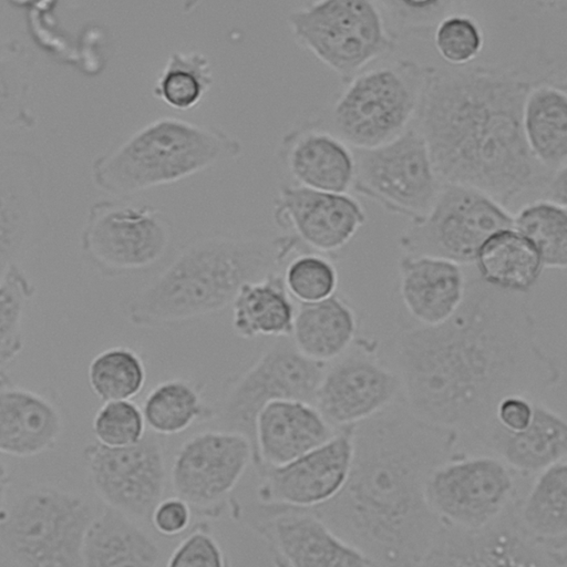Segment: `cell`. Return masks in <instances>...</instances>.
I'll use <instances>...</instances> for the list:
<instances>
[{
    "mask_svg": "<svg viewBox=\"0 0 567 567\" xmlns=\"http://www.w3.org/2000/svg\"><path fill=\"white\" fill-rule=\"evenodd\" d=\"M471 267L464 299L449 319L402 328L381 352L413 414L478 443L502 399L536 400L561 372L537 341L528 295L493 288Z\"/></svg>",
    "mask_w": 567,
    "mask_h": 567,
    "instance_id": "1",
    "label": "cell"
},
{
    "mask_svg": "<svg viewBox=\"0 0 567 567\" xmlns=\"http://www.w3.org/2000/svg\"><path fill=\"white\" fill-rule=\"evenodd\" d=\"M460 435L393 403L353 427L348 478L311 508L374 566H421L441 520L429 506L432 471L456 452Z\"/></svg>",
    "mask_w": 567,
    "mask_h": 567,
    "instance_id": "2",
    "label": "cell"
},
{
    "mask_svg": "<svg viewBox=\"0 0 567 567\" xmlns=\"http://www.w3.org/2000/svg\"><path fill=\"white\" fill-rule=\"evenodd\" d=\"M536 81L504 66H427L414 127L443 184L474 188L504 207L544 187L553 172L533 157L522 123Z\"/></svg>",
    "mask_w": 567,
    "mask_h": 567,
    "instance_id": "3",
    "label": "cell"
},
{
    "mask_svg": "<svg viewBox=\"0 0 567 567\" xmlns=\"http://www.w3.org/2000/svg\"><path fill=\"white\" fill-rule=\"evenodd\" d=\"M298 252L286 234L200 237L133 296L127 318L136 327L157 328L219 312L246 282L282 270Z\"/></svg>",
    "mask_w": 567,
    "mask_h": 567,
    "instance_id": "4",
    "label": "cell"
},
{
    "mask_svg": "<svg viewBox=\"0 0 567 567\" xmlns=\"http://www.w3.org/2000/svg\"><path fill=\"white\" fill-rule=\"evenodd\" d=\"M241 154L240 140L221 127L162 116L95 156L90 175L101 192L126 198L235 161Z\"/></svg>",
    "mask_w": 567,
    "mask_h": 567,
    "instance_id": "5",
    "label": "cell"
},
{
    "mask_svg": "<svg viewBox=\"0 0 567 567\" xmlns=\"http://www.w3.org/2000/svg\"><path fill=\"white\" fill-rule=\"evenodd\" d=\"M426 69L399 59L364 70L343 83L316 121L353 150L383 145L415 121Z\"/></svg>",
    "mask_w": 567,
    "mask_h": 567,
    "instance_id": "6",
    "label": "cell"
},
{
    "mask_svg": "<svg viewBox=\"0 0 567 567\" xmlns=\"http://www.w3.org/2000/svg\"><path fill=\"white\" fill-rule=\"evenodd\" d=\"M96 514L79 493L47 484L29 487L0 513V557L23 567L83 566L84 536Z\"/></svg>",
    "mask_w": 567,
    "mask_h": 567,
    "instance_id": "7",
    "label": "cell"
},
{
    "mask_svg": "<svg viewBox=\"0 0 567 567\" xmlns=\"http://www.w3.org/2000/svg\"><path fill=\"white\" fill-rule=\"evenodd\" d=\"M287 22L296 42L342 83L392 53L396 45V38L374 1H310L291 10Z\"/></svg>",
    "mask_w": 567,
    "mask_h": 567,
    "instance_id": "8",
    "label": "cell"
},
{
    "mask_svg": "<svg viewBox=\"0 0 567 567\" xmlns=\"http://www.w3.org/2000/svg\"><path fill=\"white\" fill-rule=\"evenodd\" d=\"M171 239V224L158 208L113 197L89 207L80 247L100 275L115 278L157 264Z\"/></svg>",
    "mask_w": 567,
    "mask_h": 567,
    "instance_id": "9",
    "label": "cell"
},
{
    "mask_svg": "<svg viewBox=\"0 0 567 567\" xmlns=\"http://www.w3.org/2000/svg\"><path fill=\"white\" fill-rule=\"evenodd\" d=\"M513 227L506 207L474 188L443 184L429 212L399 236L405 255H425L472 266L482 244Z\"/></svg>",
    "mask_w": 567,
    "mask_h": 567,
    "instance_id": "10",
    "label": "cell"
},
{
    "mask_svg": "<svg viewBox=\"0 0 567 567\" xmlns=\"http://www.w3.org/2000/svg\"><path fill=\"white\" fill-rule=\"evenodd\" d=\"M352 151V190L411 221L429 212L443 183L414 126L383 145Z\"/></svg>",
    "mask_w": 567,
    "mask_h": 567,
    "instance_id": "11",
    "label": "cell"
},
{
    "mask_svg": "<svg viewBox=\"0 0 567 567\" xmlns=\"http://www.w3.org/2000/svg\"><path fill=\"white\" fill-rule=\"evenodd\" d=\"M520 496L477 528L441 522L421 566L566 567L567 539L546 540L533 535L518 515Z\"/></svg>",
    "mask_w": 567,
    "mask_h": 567,
    "instance_id": "12",
    "label": "cell"
},
{
    "mask_svg": "<svg viewBox=\"0 0 567 567\" xmlns=\"http://www.w3.org/2000/svg\"><path fill=\"white\" fill-rule=\"evenodd\" d=\"M522 477L492 453L456 451L430 474L426 499L441 522L477 528L520 496Z\"/></svg>",
    "mask_w": 567,
    "mask_h": 567,
    "instance_id": "13",
    "label": "cell"
},
{
    "mask_svg": "<svg viewBox=\"0 0 567 567\" xmlns=\"http://www.w3.org/2000/svg\"><path fill=\"white\" fill-rule=\"evenodd\" d=\"M326 365L305 357L288 338H279L231 382L217 408L214 406V419L220 424L219 429L245 434L254 447L259 411L281 399L313 404Z\"/></svg>",
    "mask_w": 567,
    "mask_h": 567,
    "instance_id": "14",
    "label": "cell"
},
{
    "mask_svg": "<svg viewBox=\"0 0 567 567\" xmlns=\"http://www.w3.org/2000/svg\"><path fill=\"white\" fill-rule=\"evenodd\" d=\"M401 400V382L379 343L357 338L340 357L327 363L315 406L336 429L352 426Z\"/></svg>",
    "mask_w": 567,
    "mask_h": 567,
    "instance_id": "15",
    "label": "cell"
},
{
    "mask_svg": "<svg viewBox=\"0 0 567 567\" xmlns=\"http://www.w3.org/2000/svg\"><path fill=\"white\" fill-rule=\"evenodd\" d=\"M252 460V443L243 433L224 429L196 433L173 457L172 489L193 513L217 517Z\"/></svg>",
    "mask_w": 567,
    "mask_h": 567,
    "instance_id": "16",
    "label": "cell"
},
{
    "mask_svg": "<svg viewBox=\"0 0 567 567\" xmlns=\"http://www.w3.org/2000/svg\"><path fill=\"white\" fill-rule=\"evenodd\" d=\"M47 177L40 155L0 143V278L51 233Z\"/></svg>",
    "mask_w": 567,
    "mask_h": 567,
    "instance_id": "17",
    "label": "cell"
},
{
    "mask_svg": "<svg viewBox=\"0 0 567 567\" xmlns=\"http://www.w3.org/2000/svg\"><path fill=\"white\" fill-rule=\"evenodd\" d=\"M231 514L262 537L280 566L365 567L374 564L306 508L229 502Z\"/></svg>",
    "mask_w": 567,
    "mask_h": 567,
    "instance_id": "18",
    "label": "cell"
},
{
    "mask_svg": "<svg viewBox=\"0 0 567 567\" xmlns=\"http://www.w3.org/2000/svg\"><path fill=\"white\" fill-rule=\"evenodd\" d=\"M83 457L90 483L104 505L134 519L150 518L167 480L164 449L155 433L121 447L91 442Z\"/></svg>",
    "mask_w": 567,
    "mask_h": 567,
    "instance_id": "19",
    "label": "cell"
},
{
    "mask_svg": "<svg viewBox=\"0 0 567 567\" xmlns=\"http://www.w3.org/2000/svg\"><path fill=\"white\" fill-rule=\"evenodd\" d=\"M272 218L284 234L297 241L300 252L332 259L365 224L367 214L348 193L321 192L286 182L274 198Z\"/></svg>",
    "mask_w": 567,
    "mask_h": 567,
    "instance_id": "20",
    "label": "cell"
},
{
    "mask_svg": "<svg viewBox=\"0 0 567 567\" xmlns=\"http://www.w3.org/2000/svg\"><path fill=\"white\" fill-rule=\"evenodd\" d=\"M353 427L339 429L324 443L282 465L255 466L256 502L311 509L332 499L351 468Z\"/></svg>",
    "mask_w": 567,
    "mask_h": 567,
    "instance_id": "21",
    "label": "cell"
},
{
    "mask_svg": "<svg viewBox=\"0 0 567 567\" xmlns=\"http://www.w3.org/2000/svg\"><path fill=\"white\" fill-rule=\"evenodd\" d=\"M277 153L296 185L329 193H348L352 188V148L316 118L290 128L281 137Z\"/></svg>",
    "mask_w": 567,
    "mask_h": 567,
    "instance_id": "22",
    "label": "cell"
},
{
    "mask_svg": "<svg viewBox=\"0 0 567 567\" xmlns=\"http://www.w3.org/2000/svg\"><path fill=\"white\" fill-rule=\"evenodd\" d=\"M63 429V413L52 395L0 371V454L30 457L51 451Z\"/></svg>",
    "mask_w": 567,
    "mask_h": 567,
    "instance_id": "23",
    "label": "cell"
},
{
    "mask_svg": "<svg viewBox=\"0 0 567 567\" xmlns=\"http://www.w3.org/2000/svg\"><path fill=\"white\" fill-rule=\"evenodd\" d=\"M315 404L281 399L265 405L254 430V466H278L317 447L336 434Z\"/></svg>",
    "mask_w": 567,
    "mask_h": 567,
    "instance_id": "24",
    "label": "cell"
},
{
    "mask_svg": "<svg viewBox=\"0 0 567 567\" xmlns=\"http://www.w3.org/2000/svg\"><path fill=\"white\" fill-rule=\"evenodd\" d=\"M398 269L402 303L417 324L445 321L464 299L467 281L464 266L439 257L403 254Z\"/></svg>",
    "mask_w": 567,
    "mask_h": 567,
    "instance_id": "25",
    "label": "cell"
},
{
    "mask_svg": "<svg viewBox=\"0 0 567 567\" xmlns=\"http://www.w3.org/2000/svg\"><path fill=\"white\" fill-rule=\"evenodd\" d=\"M478 444L517 474L530 477L566 458L567 423L563 415L534 400L533 419L526 427L507 431L494 421Z\"/></svg>",
    "mask_w": 567,
    "mask_h": 567,
    "instance_id": "26",
    "label": "cell"
},
{
    "mask_svg": "<svg viewBox=\"0 0 567 567\" xmlns=\"http://www.w3.org/2000/svg\"><path fill=\"white\" fill-rule=\"evenodd\" d=\"M136 519L104 505L91 522L82 546L83 566L156 567L162 550Z\"/></svg>",
    "mask_w": 567,
    "mask_h": 567,
    "instance_id": "27",
    "label": "cell"
},
{
    "mask_svg": "<svg viewBox=\"0 0 567 567\" xmlns=\"http://www.w3.org/2000/svg\"><path fill=\"white\" fill-rule=\"evenodd\" d=\"M359 327L352 303L336 292L320 301L297 305L290 340L308 359L329 363L352 346Z\"/></svg>",
    "mask_w": 567,
    "mask_h": 567,
    "instance_id": "28",
    "label": "cell"
},
{
    "mask_svg": "<svg viewBox=\"0 0 567 567\" xmlns=\"http://www.w3.org/2000/svg\"><path fill=\"white\" fill-rule=\"evenodd\" d=\"M565 84L537 80L523 106V132L533 157L548 172L567 166Z\"/></svg>",
    "mask_w": 567,
    "mask_h": 567,
    "instance_id": "29",
    "label": "cell"
},
{
    "mask_svg": "<svg viewBox=\"0 0 567 567\" xmlns=\"http://www.w3.org/2000/svg\"><path fill=\"white\" fill-rule=\"evenodd\" d=\"M230 306L231 328L241 339L291 334L297 306L287 291L282 270L246 282Z\"/></svg>",
    "mask_w": 567,
    "mask_h": 567,
    "instance_id": "30",
    "label": "cell"
},
{
    "mask_svg": "<svg viewBox=\"0 0 567 567\" xmlns=\"http://www.w3.org/2000/svg\"><path fill=\"white\" fill-rule=\"evenodd\" d=\"M472 266L486 285L522 295L529 293L545 269L534 245L513 227L493 233Z\"/></svg>",
    "mask_w": 567,
    "mask_h": 567,
    "instance_id": "31",
    "label": "cell"
},
{
    "mask_svg": "<svg viewBox=\"0 0 567 567\" xmlns=\"http://www.w3.org/2000/svg\"><path fill=\"white\" fill-rule=\"evenodd\" d=\"M35 69L31 49L16 39L0 37V127L24 131L35 127Z\"/></svg>",
    "mask_w": 567,
    "mask_h": 567,
    "instance_id": "32",
    "label": "cell"
},
{
    "mask_svg": "<svg viewBox=\"0 0 567 567\" xmlns=\"http://www.w3.org/2000/svg\"><path fill=\"white\" fill-rule=\"evenodd\" d=\"M141 409L146 427L156 435H175L196 422L215 416V408L204 400L203 388L183 378L157 383L145 396Z\"/></svg>",
    "mask_w": 567,
    "mask_h": 567,
    "instance_id": "33",
    "label": "cell"
},
{
    "mask_svg": "<svg viewBox=\"0 0 567 567\" xmlns=\"http://www.w3.org/2000/svg\"><path fill=\"white\" fill-rule=\"evenodd\" d=\"M524 526L546 540L567 539L566 458L542 471L518 499Z\"/></svg>",
    "mask_w": 567,
    "mask_h": 567,
    "instance_id": "34",
    "label": "cell"
},
{
    "mask_svg": "<svg viewBox=\"0 0 567 567\" xmlns=\"http://www.w3.org/2000/svg\"><path fill=\"white\" fill-rule=\"evenodd\" d=\"M214 83L212 63L200 51H174L155 79L153 95L177 111L198 105Z\"/></svg>",
    "mask_w": 567,
    "mask_h": 567,
    "instance_id": "35",
    "label": "cell"
},
{
    "mask_svg": "<svg viewBox=\"0 0 567 567\" xmlns=\"http://www.w3.org/2000/svg\"><path fill=\"white\" fill-rule=\"evenodd\" d=\"M513 228L526 237L540 255L544 268L567 266V209L538 199L513 215Z\"/></svg>",
    "mask_w": 567,
    "mask_h": 567,
    "instance_id": "36",
    "label": "cell"
},
{
    "mask_svg": "<svg viewBox=\"0 0 567 567\" xmlns=\"http://www.w3.org/2000/svg\"><path fill=\"white\" fill-rule=\"evenodd\" d=\"M87 380L92 392L103 402L133 400L144 389L146 369L134 349L115 346L91 360Z\"/></svg>",
    "mask_w": 567,
    "mask_h": 567,
    "instance_id": "37",
    "label": "cell"
},
{
    "mask_svg": "<svg viewBox=\"0 0 567 567\" xmlns=\"http://www.w3.org/2000/svg\"><path fill=\"white\" fill-rule=\"evenodd\" d=\"M34 296L35 286L22 266L11 267L0 278V367L23 350V318Z\"/></svg>",
    "mask_w": 567,
    "mask_h": 567,
    "instance_id": "38",
    "label": "cell"
},
{
    "mask_svg": "<svg viewBox=\"0 0 567 567\" xmlns=\"http://www.w3.org/2000/svg\"><path fill=\"white\" fill-rule=\"evenodd\" d=\"M288 293L297 303H309L329 298L338 289V270L331 258L302 251L289 258L282 269Z\"/></svg>",
    "mask_w": 567,
    "mask_h": 567,
    "instance_id": "39",
    "label": "cell"
},
{
    "mask_svg": "<svg viewBox=\"0 0 567 567\" xmlns=\"http://www.w3.org/2000/svg\"><path fill=\"white\" fill-rule=\"evenodd\" d=\"M433 42L444 62L452 68H463L471 65L482 53L485 35L474 17L455 10L437 22L433 30Z\"/></svg>",
    "mask_w": 567,
    "mask_h": 567,
    "instance_id": "40",
    "label": "cell"
},
{
    "mask_svg": "<svg viewBox=\"0 0 567 567\" xmlns=\"http://www.w3.org/2000/svg\"><path fill=\"white\" fill-rule=\"evenodd\" d=\"M145 429L142 409L132 400L104 402L92 421L95 441L110 447L137 443L146 434Z\"/></svg>",
    "mask_w": 567,
    "mask_h": 567,
    "instance_id": "41",
    "label": "cell"
},
{
    "mask_svg": "<svg viewBox=\"0 0 567 567\" xmlns=\"http://www.w3.org/2000/svg\"><path fill=\"white\" fill-rule=\"evenodd\" d=\"M383 16L389 17L392 25L390 31L398 39L399 33L425 34L433 33L437 22L456 10L461 2L455 1H380Z\"/></svg>",
    "mask_w": 567,
    "mask_h": 567,
    "instance_id": "42",
    "label": "cell"
},
{
    "mask_svg": "<svg viewBox=\"0 0 567 567\" xmlns=\"http://www.w3.org/2000/svg\"><path fill=\"white\" fill-rule=\"evenodd\" d=\"M168 567H224L226 556L207 524H198L172 551Z\"/></svg>",
    "mask_w": 567,
    "mask_h": 567,
    "instance_id": "43",
    "label": "cell"
},
{
    "mask_svg": "<svg viewBox=\"0 0 567 567\" xmlns=\"http://www.w3.org/2000/svg\"><path fill=\"white\" fill-rule=\"evenodd\" d=\"M193 511L188 503L174 495L161 498L153 507L148 519L158 534L172 537L189 527Z\"/></svg>",
    "mask_w": 567,
    "mask_h": 567,
    "instance_id": "44",
    "label": "cell"
},
{
    "mask_svg": "<svg viewBox=\"0 0 567 567\" xmlns=\"http://www.w3.org/2000/svg\"><path fill=\"white\" fill-rule=\"evenodd\" d=\"M534 400L520 394L505 396L495 409L494 421L507 431L523 430L533 419Z\"/></svg>",
    "mask_w": 567,
    "mask_h": 567,
    "instance_id": "45",
    "label": "cell"
},
{
    "mask_svg": "<svg viewBox=\"0 0 567 567\" xmlns=\"http://www.w3.org/2000/svg\"><path fill=\"white\" fill-rule=\"evenodd\" d=\"M567 167V166H566ZM566 167L554 171L544 185L542 199L555 203L560 206L567 204V174Z\"/></svg>",
    "mask_w": 567,
    "mask_h": 567,
    "instance_id": "46",
    "label": "cell"
},
{
    "mask_svg": "<svg viewBox=\"0 0 567 567\" xmlns=\"http://www.w3.org/2000/svg\"><path fill=\"white\" fill-rule=\"evenodd\" d=\"M10 485V474L7 464L0 458V513L3 509Z\"/></svg>",
    "mask_w": 567,
    "mask_h": 567,
    "instance_id": "47",
    "label": "cell"
}]
</instances>
